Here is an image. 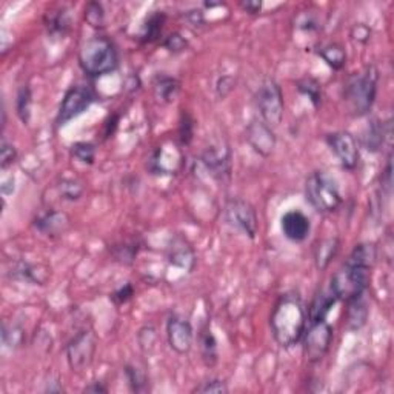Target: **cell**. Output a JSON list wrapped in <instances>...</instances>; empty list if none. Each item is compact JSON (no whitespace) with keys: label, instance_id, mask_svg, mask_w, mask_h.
Here are the masks:
<instances>
[{"label":"cell","instance_id":"obj_1","mask_svg":"<svg viewBox=\"0 0 394 394\" xmlns=\"http://www.w3.org/2000/svg\"><path fill=\"white\" fill-rule=\"evenodd\" d=\"M378 259V249L373 243H359L349 253L339 270L331 278L330 290L337 300L349 302L362 296L368 288L371 278V270Z\"/></svg>","mask_w":394,"mask_h":394},{"label":"cell","instance_id":"obj_2","mask_svg":"<svg viewBox=\"0 0 394 394\" xmlns=\"http://www.w3.org/2000/svg\"><path fill=\"white\" fill-rule=\"evenodd\" d=\"M306 322H308V315L302 299L293 293L280 296L270 317L274 341L282 348L295 347L302 341Z\"/></svg>","mask_w":394,"mask_h":394},{"label":"cell","instance_id":"obj_3","mask_svg":"<svg viewBox=\"0 0 394 394\" xmlns=\"http://www.w3.org/2000/svg\"><path fill=\"white\" fill-rule=\"evenodd\" d=\"M79 65L90 77H100L112 73L119 65L116 45L105 36L91 37L80 48Z\"/></svg>","mask_w":394,"mask_h":394},{"label":"cell","instance_id":"obj_4","mask_svg":"<svg viewBox=\"0 0 394 394\" xmlns=\"http://www.w3.org/2000/svg\"><path fill=\"white\" fill-rule=\"evenodd\" d=\"M379 71L370 65L353 74L345 84V100L356 116H365L371 111L378 95Z\"/></svg>","mask_w":394,"mask_h":394},{"label":"cell","instance_id":"obj_5","mask_svg":"<svg viewBox=\"0 0 394 394\" xmlns=\"http://www.w3.org/2000/svg\"><path fill=\"white\" fill-rule=\"evenodd\" d=\"M305 196L310 205L319 212H333L342 204L337 180L327 171L311 173L305 184Z\"/></svg>","mask_w":394,"mask_h":394},{"label":"cell","instance_id":"obj_6","mask_svg":"<svg viewBox=\"0 0 394 394\" xmlns=\"http://www.w3.org/2000/svg\"><path fill=\"white\" fill-rule=\"evenodd\" d=\"M256 110L259 111L260 121L270 127H278L284 119L285 103L284 93L280 85L274 79H265L256 91L254 96Z\"/></svg>","mask_w":394,"mask_h":394},{"label":"cell","instance_id":"obj_7","mask_svg":"<svg viewBox=\"0 0 394 394\" xmlns=\"http://www.w3.org/2000/svg\"><path fill=\"white\" fill-rule=\"evenodd\" d=\"M97 349V339L93 330L84 328L77 334H74L73 339L66 345V360L73 371H84L88 368Z\"/></svg>","mask_w":394,"mask_h":394},{"label":"cell","instance_id":"obj_8","mask_svg":"<svg viewBox=\"0 0 394 394\" xmlns=\"http://www.w3.org/2000/svg\"><path fill=\"white\" fill-rule=\"evenodd\" d=\"M333 336L334 330L327 322V319L310 322V327L305 328V333L302 336L305 358L312 364L321 362L325 358V354L328 353L331 342H333Z\"/></svg>","mask_w":394,"mask_h":394},{"label":"cell","instance_id":"obj_9","mask_svg":"<svg viewBox=\"0 0 394 394\" xmlns=\"http://www.w3.org/2000/svg\"><path fill=\"white\" fill-rule=\"evenodd\" d=\"M223 217L231 228L241 231L242 234L254 239L258 234V214H256L254 206L242 199H230L225 204Z\"/></svg>","mask_w":394,"mask_h":394},{"label":"cell","instance_id":"obj_10","mask_svg":"<svg viewBox=\"0 0 394 394\" xmlns=\"http://www.w3.org/2000/svg\"><path fill=\"white\" fill-rule=\"evenodd\" d=\"M96 102V93L86 85H73L62 99L58 119V125H65L90 108Z\"/></svg>","mask_w":394,"mask_h":394},{"label":"cell","instance_id":"obj_11","mask_svg":"<svg viewBox=\"0 0 394 394\" xmlns=\"http://www.w3.org/2000/svg\"><path fill=\"white\" fill-rule=\"evenodd\" d=\"M327 145L334 153L341 165L348 171H353L359 164V143L348 131H334L327 134Z\"/></svg>","mask_w":394,"mask_h":394},{"label":"cell","instance_id":"obj_12","mask_svg":"<svg viewBox=\"0 0 394 394\" xmlns=\"http://www.w3.org/2000/svg\"><path fill=\"white\" fill-rule=\"evenodd\" d=\"M167 339L177 354L190 353L195 342V330L188 319L179 315L170 316L167 322Z\"/></svg>","mask_w":394,"mask_h":394},{"label":"cell","instance_id":"obj_13","mask_svg":"<svg viewBox=\"0 0 394 394\" xmlns=\"http://www.w3.org/2000/svg\"><path fill=\"white\" fill-rule=\"evenodd\" d=\"M247 140L249 147L264 158H268L276 148V136H274L273 128L260 119L259 121L254 119V121L249 122L247 127Z\"/></svg>","mask_w":394,"mask_h":394},{"label":"cell","instance_id":"obj_14","mask_svg":"<svg viewBox=\"0 0 394 394\" xmlns=\"http://www.w3.org/2000/svg\"><path fill=\"white\" fill-rule=\"evenodd\" d=\"M282 234L293 243H302L311 233V222L300 210H290L280 217Z\"/></svg>","mask_w":394,"mask_h":394},{"label":"cell","instance_id":"obj_15","mask_svg":"<svg viewBox=\"0 0 394 394\" xmlns=\"http://www.w3.org/2000/svg\"><path fill=\"white\" fill-rule=\"evenodd\" d=\"M167 258L171 265L188 273L196 265V254L190 247V243L186 242L184 237H174L170 243V247H168Z\"/></svg>","mask_w":394,"mask_h":394},{"label":"cell","instance_id":"obj_16","mask_svg":"<svg viewBox=\"0 0 394 394\" xmlns=\"http://www.w3.org/2000/svg\"><path fill=\"white\" fill-rule=\"evenodd\" d=\"M230 151L227 147H208L202 154L204 165L217 179L230 174Z\"/></svg>","mask_w":394,"mask_h":394},{"label":"cell","instance_id":"obj_17","mask_svg":"<svg viewBox=\"0 0 394 394\" xmlns=\"http://www.w3.org/2000/svg\"><path fill=\"white\" fill-rule=\"evenodd\" d=\"M34 227L37 231H40L42 234L58 236L70 227V219H68L65 212L51 210L37 216L34 221Z\"/></svg>","mask_w":394,"mask_h":394},{"label":"cell","instance_id":"obj_18","mask_svg":"<svg viewBox=\"0 0 394 394\" xmlns=\"http://www.w3.org/2000/svg\"><path fill=\"white\" fill-rule=\"evenodd\" d=\"M10 276L11 279L19 280V282L43 285L48 279V270L42 265L28 264V262H17V264L12 265Z\"/></svg>","mask_w":394,"mask_h":394},{"label":"cell","instance_id":"obj_19","mask_svg":"<svg viewBox=\"0 0 394 394\" xmlns=\"http://www.w3.org/2000/svg\"><path fill=\"white\" fill-rule=\"evenodd\" d=\"M180 91V84L176 77L167 76V74H158L153 80L154 97L162 103H171L177 97Z\"/></svg>","mask_w":394,"mask_h":394},{"label":"cell","instance_id":"obj_20","mask_svg":"<svg viewBox=\"0 0 394 394\" xmlns=\"http://www.w3.org/2000/svg\"><path fill=\"white\" fill-rule=\"evenodd\" d=\"M347 310V327L352 331L360 330L368 321V304L364 295L349 300Z\"/></svg>","mask_w":394,"mask_h":394},{"label":"cell","instance_id":"obj_21","mask_svg":"<svg viewBox=\"0 0 394 394\" xmlns=\"http://www.w3.org/2000/svg\"><path fill=\"white\" fill-rule=\"evenodd\" d=\"M339 247L341 242L337 237H328V239H323L317 243L315 249V262L319 270L328 268V265L336 258L337 251H339Z\"/></svg>","mask_w":394,"mask_h":394},{"label":"cell","instance_id":"obj_22","mask_svg":"<svg viewBox=\"0 0 394 394\" xmlns=\"http://www.w3.org/2000/svg\"><path fill=\"white\" fill-rule=\"evenodd\" d=\"M336 302H339V300L336 299V296L333 295V293H331V290L319 293V295L315 297V300H312V304H311L310 315H308L310 322L325 321L327 316L330 315L331 308H333V306L336 305Z\"/></svg>","mask_w":394,"mask_h":394},{"label":"cell","instance_id":"obj_23","mask_svg":"<svg viewBox=\"0 0 394 394\" xmlns=\"http://www.w3.org/2000/svg\"><path fill=\"white\" fill-rule=\"evenodd\" d=\"M165 21L167 16L164 11H154L153 14H149L142 27L140 40L143 43H153L158 40L162 36V29H164Z\"/></svg>","mask_w":394,"mask_h":394},{"label":"cell","instance_id":"obj_24","mask_svg":"<svg viewBox=\"0 0 394 394\" xmlns=\"http://www.w3.org/2000/svg\"><path fill=\"white\" fill-rule=\"evenodd\" d=\"M199 347L202 353V359L208 367H214L217 364V341L210 327H204L199 336Z\"/></svg>","mask_w":394,"mask_h":394},{"label":"cell","instance_id":"obj_25","mask_svg":"<svg viewBox=\"0 0 394 394\" xmlns=\"http://www.w3.org/2000/svg\"><path fill=\"white\" fill-rule=\"evenodd\" d=\"M47 28L54 36L64 37L71 29V17L68 10L62 8L58 11H51L47 17Z\"/></svg>","mask_w":394,"mask_h":394},{"label":"cell","instance_id":"obj_26","mask_svg":"<svg viewBox=\"0 0 394 394\" xmlns=\"http://www.w3.org/2000/svg\"><path fill=\"white\" fill-rule=\"evenodd\" d=\"M319 56H321L325 64L333 68V70H341L347 62L345 49L341 45H337V43H328V45L322 47L321 51H319Z\"/></svg>","mask_w":394,"mask_h":394},{"label":"cell","instance_id":"obj_27","mask_svg":"<svg viewBox=\"0 0 394 394\" xmlns=\"http://www.w3.org/2000/svg\"><path fill=\"white\" fill-rule=\"evenodd\" d=\"M385 140V130L384 123H380L378 119L371 121V123L368 125V130L364 137V145L371 153H378L384 145Z\"/></svg>","mask_w":394,"mask_h":394},{"label":"cell","instance_id":"obj_28","mask_svg":"<svg viewBox=\"0 0 394 394\" xmlns=\"http://www.w3.org/2000/svg\"><path fill=\"white\" fill-rule=\"evenodd\" d=\"M297 90L299 93H302L305 97L310 99V102L315 105V108H317L322 102V85L317 82L316 79L305 77L297 82Z\"/></svg>","mask_w":394,"mask_h":394},{"label":"cell","instance_id":"obj_29","mask_svg":"<svg viewBox=\"0 0 394 394\" xmlns=\"http://www.w3.org/2000/svg\"><path fill=\"white\" fill-rule=\"evenodd\" d=\"M58 191L60 197L64 200H70V202H74V200H79L84 196V185L79 182V180L74 179H62L59 185H58Z\"/></svg>","mask_w":394,"mask_h":394},{"label":"cell","instance_id":"obj_30","mask_svg":"<svg viewBox=\"0 0 394 394\" xmlns=\"http://www.w3.org/2000/svg\"><path fill=\"white\" fill-rule=\"evenodd\" d=\"M125 374H127L128 385L131 391L134 393H143L148 390V382H147V374L143 370H140L139 367L136 365H128L125 368Z\"/></svg>","mask_w":394,"mask_h":394},{"label":"cell","instance_id":"obj_31","mask_svg":"<svg viewBox=\"0 0 394 394\" xmlns=\"http://www.w3.org/2000/svg\"><path fill=\"white\" fill-rule=\"evenodd\" d=\"M71 156L85 165H91L96 159V147L91 142H77L71 147Z\"/></svg>","mask_w":394,"mask_h":394},{"label":"cell","instance_id":"obj_32","mask_svg":"<svg viewBox=\"0 0 394 394\" xmlns=\"http://www.w3.org/2000/svg\"><path fill=\"white\" fill-rule=\"evenodd\" d=\"M137 253H139V247H137L134 242H130V243L125 242V243H119V245L112 247V256H114V259L125 265L133 264Z\"/></svg>","mask_w":394,"mask_h":394},{"label":"cell","instance_id":"obj_33","mask_svg":"<svg viewBox=\"0 0 394 394\" xmlns=\"http://www.w3.org/2000/svg\"><path fill=\"white\" fill-rule=\"evenodd\" d=\"M31 90L28 85H23L21 90H19L17 95V102H16V108H17V116L21 117V121L28 123L29 121V114H31V103H33V99H31Z\"/></svg>","mask_w":394,"mask_h":394},{"label":"cell","instance_id":"obj_34","mask_svg":"<svg viewBox=\"0 0 394 394\" xmlns=\"http://www.w3.org/2000/svg\"><path fill=\"white\" fill-rule=\"evenodd\" d=\"M85 21L88 22L93 28H103L105 25V11L102 3L90 2L85 6Z\"/></svg>","mask_w":394,"mask_h":394},{"label":"cell","instance_id":"obj_35","mask_svg":"<svg viewBox=\"0 0 394 394\" xmlns=\"http://www.w3.org/2000/svg\"><path fill=\"white\" fill-rule=\"evenodd\" d=\"M195 121H193L188 112H182V117H180V125H179V139L182 145H188L193 139V134H195Z\"/></svg>","mask_w":394,"mask_h":394},{"label":"cell","instance_id":"obj_36","mask_svg":"<svg viewBox=\"0 0 394 394\" xmlns=\"http://www.w3.org/2000/svg\"><path fill=\"white\" fill-rule=\"evenodd\" d=\"M16 159H17V149L12 143L3 139L2 145H0V165H2V170H6L10 165L14 164Z\"/></svg>","mask_w":394,"mask_h":394},{"label":"cell","instance_id":"obj_37","mask_svg":"<svg viewBox=\"0 0 394 394\" xmlns=\"http://www.w3.org/2000/svg\"><path fill=\"white\" fill-rule=\"evenodd\" d=\"M195 393H228V386L227 382H223L222 379H210L196 386Z\"/></svg>","mask_w":394,"mask_h":394},{"label":"cell","instance_id":"obj_38","mask_svg":"<svg viewBox=\"0 0 394 394\" xmlns=\"http://www.w3.org/2000/svg\"><path fill=\"white\" fill-rule=\"evenodd\" d=\"M162 45H164V48H167L168 51L180 53L186 48V40L182 34L173 33L168 37H165V40H164V43H162Z\"/></svg>","mask_w":394,"mask_h":394},{"label":"cell","instance_id":"obj_39","mask_svg":"<svg viewBox=\"0 0 394 394\" xmlns=\"http://www.w3.org/2000/svg\"><path fill=\"white\" fill-rule=\"evenodd\" d=\"M2 337H3L5 345L17 347V345H21L22 341H23V330L17 328V327H11V330H8V327L3 325Z\"/></svg>","mask_w":394,"mask_h":394},{"label":"cell","instance_id":"obj_40","mask_svg":"<svg viewBox=\"0 0 394 394\" xmlns=\"http://www.w3.org/2000/svg\"><path fill=\"white\" fill-rule=\"evenodd\" d=\"M133 296H134V286L130 282H127L125 285H122L121 288H117L114 293H112L110 299L116 305H123V304H127Z\"/></svg>","mask_w":394,"mask_h":394},{"label":"cell","instance_id":"obj_41","mask_svg":"<svg viewBox=\"0 0 394 394\" xmlns=\"http://www.w3.org/2000/svg\"><path fill=\"white\" fill-rule=\"evenodd\" d=\"M352 37L359 43H367L370 40L371 37V29L367 27L364 23H359V25H354V28L352 29Z\"/></svg>","mask_w":394,"mask_h":394},{"label":"cell","instance_id":"obj_42","mask_svg":"<svg viewBox=\"0 0 394 394\" xmlns=\"http://www.w3.org/2000/svg\"><path fill=\"white\" fill-rule=\"evenodd\" d=\"M233 86H234V80L233 77H230V76H223L217 80V84H216V93H217V96L219 97H225L227 95H230L231 90H233Z\"/></svg>","mask_w":394,"mask_h":394},{"label":"cell","instance_id":"obj_43","mask_svg":"<svg viewBox=\"0 0 394 394\" xmlns=\"http://www.w3.org/2000/svg\"><path fill=\"white\" fill-rule=\"evenodd\" d=\"M241 6L243 11L249 12V14H258L262 10V2H242Z\"/></svg>","mask_w":394,"mask_h":394},{"label":"cell","instance_id":"obj_44","mask_svg":"<svg viewBox=\"0 0 394 394\" xmlns=\"http://www.w3.org/2000/svg\"><path fill=\"white\" fill-rule=\"evenodd\" d=\"M85 393H106V386L102 382H93L85 389Z\"/></svg>","mask_w":394,"mask_h":394}]
</instances>
